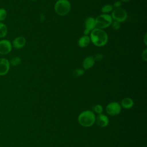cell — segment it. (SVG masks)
<instances>
[{"label":"cell","mask_w":147,"mask_h":147,"mask_svg":"<svg viewBox=\"0 0 147 147\" xmlns=\"http://www.w3.org/2000/svg\"><path fill=\"white\" fill-rule=\"evenodd\" d=\"M90 41L96 47H103L108 41V36L106 32L103 29L95 28L90 34Z\"/></svg>","instance_id":"cell-1"},{"label":"cell","mask_w":147,"mask_h":147,"mask_svg":"<svg viewBox=\"0 0 147 147\" xmlns=\"http://www.w3.org/2000/svg\"><path fill=\"white\" fill-rule=\"evenodd\" d=\"M95 115L91 110H85L78 116V120L79 124L83 127H90L95 122Z\"/></svg>","instance_id":"cell-2"},{"label":"cell","mask_w":147,"mask_h":147,"mask_svg":"<svg viewBox=\"0 0 147 147\" xmlns=\"http://www.w3.org/2000/svg\"><path fill=\"white\" fill-rule=\"evenodd\" d=\"M55 12L60 16H64L69 13L71 4L68 0H57L54 6Z\"/></svg>","instance_id":"cell-3"},{"label":"cell","mask_w":147,"mask_h":147,"mask_svg":"<svg viewBox=\"0 0 147 147\" xmlns=\"http://www.w3.org/2000/svg\"><path fill=\"white\" fill-rule=\"evenodd\" d=\"M95 28L103 29L111 25L113 19L111 16L108 14H102L99 15L95 19Z\"/></svg>","instance_id":"cell-4"},{"label":"cell","mask_w":147,"mask_h":147,"mask_svg":"<svg viewBox=\"0 0 147 147\" xmlns=\"http://www.w3.org/2000/svg\"><path fill=\"white\" fill-rule=\"evenodd\" d=\"M111 18L113 20L119 23L124 22L127 18V13L126 10L121 7L115 8L111 13Z\"/></svg>","instance_id":"cell-5"},{"label":"cell","mask_w":147,"mask_h":147,"mask_svg":"<svg viewBox=\"0 0 147 147\" xmlns=\"http://www.w3.org/2000/svg\"><path fill=\"white\" fill-rule=\"evenodd\" d=\"M106 113L111 116L117 115L121 111V106L119 103L117 102H112L106 106Z\"/></svg>","instance_id":"cell-6"},{"label":"cell","mask_w":147,"mask_h":147,"mask_svg":"<svg viewBox=\"0 0 147 147\" xmlns=\"http://www.w3.org/2000/svg\"><path fill=\"white\" fill-rule=\"evenodd\" d=\"M12 44L7 40H0V55H7L12 49Z\"/></svg>","instance_id":"cell-7"},{"label":"cell","mask_w":147,"mask_h":147,"mask_svg":"<svg viewBox=\"0 0 147 147\" xmlns=\"http://www.w3.org/2000/svg\"><path fill=\"white\" fill-rule=\"evenodd\" d=\"M9 61L6 58L0 59V76L5 75L10 69Z\"/></svg>","instance_id":"cell-8"},{"label":"cell","mask_w":147,"mask_h":147,"mask_svg":"<svg viewBox=\"0 0 147 147\" xmlns=\"http://www.w3.org/2000/svg\"><path fill=\"white\" fill-rule=\"evenodd\" d=\"M98 126L101 127H106L109 123V118L103 114H99L95 117V122Z\"/></svg>","instance_id":"cell-9"},{"label":"cell","mask_w":147,"mask_h":147,"mask_svg":"<svg viewBox=\"0 0 147 147\" xmlns=\"http://www.w3.org/2000/svg\"><path fill=\"white\" fill-rule=\"evenodd\" d=\"M26 44V39L24 37L19 36L15 38L12 42V47L16 49H21L25 46Z\"/></svg>","instance_id":"cell-10"},{"label":"cell","mask_w":147,"mask_h":147,"mask_svg":"<svg viewBox=\"0 0 147 147\" xmlns=\"http://www.w3.org/2000/svg\"><path fill=\"white\" fill-rule=\"evenodd\" d=\"M95 62L94 57L89 56L86 57L82 62V66L84 69H88L93 67Z\"/></svg>","instance_id":"cell-11"},{"label":"cell","mask_w":147,"mask_h":147,"mask_svg":"<svg viewBox=\"0 0 147 147\" xmlns=\"http://www.w3.org/2000/svg\"><path fill=\"white\" fill-rule=\"evenodd\" d=\"M85 29L91 32L95 28V20L92 17H87L84 21Z\"/></svg>","instance_id":"cell-12"},{"label":"cell","mask_w":147,"mask_h":147,"mask_svg":"<svg viewBox=\"0 0 147 147\" xmlns=\"http://www.w3.org/2000/svg\"><path fill=\"white\" fill-rule=\"evenodd\" d=\"M134 102L130 98H125L121 101V106L125 109H129L133 106Z\"/></svg>","instance_id":"cell-13"},{"label":"cell","mask_w":147,"mask_h":147,"mask_svg":"<svg viewBox=\"0 0 147 147\" xmlns=\"http://www.w3.org/2000/svg\"><path fill=\"white\" fill-rule=\"evenodd\" d=\"M90 38L88 36H82L78 41V45L81 48H85L88 46L90 42Z\"/></svg>","instance_id":"cell-14"},{"label":"cell","mask_w":147,"mask_h":147,"mask_svg":"<svg viewBox=\"0 0 147 147\" xmlns=\"http://www.w3.org/2000/svg\"><path fill=\"white\" fill-rule=\"evenodd\" d=\"M7 33L6 25L2 22H0V38L5 37Z\"/></svg>","instance_id":"cell-15"},{"label":"cell","mask_w":147,"mask_h":147,"mask_svg":"<svg viewBox=\"0 0 147 147\" xmlns=\"http://www.w3.org/2000/svg\"><path fill=\"white\" fill-rule=\"evenodd\" d=\"M113 6L112 5H110V4L105 5L101 8V11L103 14H107L109 12L113 11Z\"/></svg>","instance_id":"cell-16"},{"label":"cell","mask_w":147,"mask_h":147,"mask_svg":"<svg viewBox=\"0 0 147 147\" xmlns=\"http://www.w3.org/2000/svg\"><path fill=\"white\" fill-rule=\"evenodd\" d=\"M21 60L20 57L15 56V57H13L10 60L9 63H10V65H11L13 66H16L19 65L21 63Z\"/></svg>","instance_id":"cell-17"},{"label":"cell","mask_w":147,"mask_h":147,"mask_svg":"<svg viewBox=\"0 0 147 147\" xmlns=\"http://www.w3.org/2000/svg\"><path fill=\"white\" fill-rule=\"evenodd\" d=\"M7 17V11L3 8H0V22L4 21Z\"/></svg>","instance_id":"cell-18"},{"label":"cell","mask_w":147,"mask_h":147,"mask_svg":"<svg viewBox=\"0 0 147 147\" xmlns=\"http://www.w3.org/2000/svg\"><path fill=\"white\" fill-rule=\"evenodd\" d=\"M93 110L95 113H96L98 114H102V113L103 111V107H102V105L98 104V105H95L93 107Z\"/></svg>","instance_id":"cell-19"},{"label":"cell","mask_w":147,"mask_h":147,"mask_svg":"<svg viewBox=\"0 0 147 147\" xmlns=\"http://www.w3.org/2000/svg\"><path fill=\"white\" fill-rule=\"evenodd\" d=\"M84 69H81V68L76 69H75V70L74 71V75L75 76H82L83 74H84Z\"/></svg>","instance_id":"cell-20"},{"label":"cell","mask_w":147,"mask_h":147,"mask_svg":"<svg viewBox=\"0 0 147 147\" xmlns=\"http://www.w3.org/2000/svg\"><path fill=\"white\" fill-rule=\"evenodd\" d=\"M111 26H112V28L114 29V30H118L120 27H121V25H120V23L118 22H117V21H113L112 23H111Z\"/></svg>","instance_id":"cell-21"},{"label":"cell","mask_w":147,"mask_h":147,"mask_svg":"<svg viewBox=\"0 0 147 147\" xmlns=\"http://www.w3.org/2000/svg\"><path fill=\"white\" fill-rule=\"evenodd\" d=\"M142 59L146 61H147V49L145 48L142 52Z\"/></svg>","instance_id":"cell-22"},{"label":"cell","mask_w":147,"mask_h":147,"mask_svg":"<svg viewBox=\"0 0 147 147\" xmlns=\"http://www.w3.org/2000/svg\"><path fill=\"white\" fill-rule=\"evenodd\" d=\"M95 60H97V61H100L103 59V55L101 53H98L95 55V57H94Z\"/></svg>","instance_id":"cell-23"},{"label":"cell","mask_w":147,"mask_h":147,"mask_svg":"<svg viewBox=\"0 0 147 147\" xmlns=\"http://www.w3.org/2000/svg\"><path fill=\"white\" fill-rule=\"evenodd\" d=\"M122 6V2H121L120 1H117L115 2H114V3L113 4V7L115 8H119L121 7Z\"/></svg>","instance_id":"cell-24"},{"label":"cell","mask_w":147,"mask_h":147,"mask_svg":"<svg viewBox=\"0 0 147 147\" xmlns=\"http://www.w3.org/2000/svg\"><path fill=\"white\" fill-rule=\"evenodd\" d=\"M144 42L145 45H147V33H145L144 36Z\"/></svg>","instance_id":"cell-25"},{"label":"cell","mask_w":147,"mask_h":147,"mask_svg":"<svg viewBox=\"0 0 147 147\" xmlns=\"http://www.w3.org/2000/svg\"><path fill=\"white\" fill-rule=\"evenodd\" d=\"M90 30H87V29H84V31H83V33H84V36H88V34H90Z\"/></svg>","instance_id":"cell-26"},{"label":"cell","mask_w":147,"mask_h":147,"mask_svg":"<svg viewBox=\"0 0 147 147\" xmlns=\"http://www.w3.org/2000/svg\"><path fill=\"white\" fill-rule=\"evenodd\" d=\"M130 0H120L121 2H127L129 1H130Z\"/></svg>","instance_id":"cell-27"},{"label":"cell","mask_w":147,"mask_h":147,"mask_svg":"<svg viewBox=\"0 0 147 147\" xmlns=\"http://www.w3.org/2000/svg\"><path fill=\"white\" fill-rule=\"evenodd\" d=\"M29 1H37V0H29Z\"/></svg>","instance_id":"cell-28"}]
</instances>
